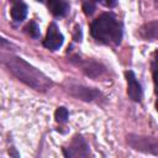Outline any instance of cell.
<instances>
[{"mask_svg": "<svg viewBox=\"0 0 158 158\" xmlns=\"http://www.w3.org/2000/svg\"><path fill=\"white\" fill-rule=\"evenodd\" d=\"M27 16V6L22 1H15V5L11 9V17L12 20L21 22L26 19Z\"/></svg>", "mask_w": 158, "mask_h": 158, "instance_id": "obj_10", "label": "cell"}, {"mask_svg": "<svg viewBox=\"0 0 158 158\" xmlns=\"http://www.w3.org/2000/svg\"><path fill=\"white\" fill-rule=\"evenodd\" d=\"M10 1H17V0H10Z\"/></svg>", "mask_w": 158, "mask_h": 158, "instance_id": "obj_19", "label": "cell"}, {"mask_svg": "<svg viewBox=\"0 0 158 158\" xmlns=\"http://www.w3.org/2000/svg\"><path fill=\"white\" fill-rule=\"evenodd\" d=\"M68 110L65 109V107H63V106H60V107H58L57 110H56V112H54V117H56V121L57 122H59V123H64V122H67V120H68Z\"/></svg>", "mask_w": 158, "mask_h": 158, "instance_id": "obj_12", "label": "cell"}, {"mask_svg": "<svg viewBox=\"0 0 158 158\" xmlns=\"http://www.w3.org/2000/svg\"><path fill=\"white\" fill-rule=\"evenodd\" d=\"M37 1H40V2H44L46 0H37Z\"/></svg>", "mask_w": 158, "mask_h": 158, "instance_id": "obj_18", "label": "cell"}, {"mask_svg": "<svg viewBox=\"0 0 158 158\" xmlns=\"http://www.w3.org/2000/svg\"><path fill=\"white\" fill-rule=\"evenodd\" d=\"M70 94L81 99V100H85V101H93L98 95H99V91L95 90V89H90V88H85V86H73L70 89Z\"/></svg>", "mask_w": 158, "mask_h": 158, "instance_id": "obj_7", "label": "cell"}, {"mask_svg": "<svg viewBox=\"0 0 158 158\" xmlns=\"http://www.w3.org/2000/svg\"><path fill=\"white\" fill-rule=\"evenodd\" d=\"M91 36L102 43L118 44L122 38V27L110 12H105L95 19L90 26Z\"/></svg>", "mask_w": 158, "mask_h": 158, "instance_id": "obj_2", "label": "cell"}, {"mask_svg": "<svg viewBox=\"0 0 158 158\" xmlns=\"http://www.w3.org/2000/svg\"><path fill=\"white\" fill-rule=\"evenodd\" d=\"M2 46H9V43H7L4 38H0V48H1Z\"/></svg>", "mask_w": 158, "mask_h": 158, "instance_id": "obj_16", "label": "cell"}, {"mask_svg": "<svg viewBox=\"0 0 158 158\" xmlns=\"http://www.w3.org/2000/svg\"><path fill=\"white\" fill-rule=\"evenodd\" d=\"M80 67L85 72V74L91 77V78H96L104 72V67L101 64L94 62V60H85L80 64Z\"/></svg>", "mask_w": 158, "mask_h": 158, "instance_id": "obj_9", "label": "cell"}, {"mask_svg": "<svg viewBox=\"0 0 158 158\" xmlns=\"http://www.w3.org/2000/svg\"><path fill=\"white\" fill-rule=\"evenodd\" d=\"M126 79H127V94L130 99L133 101H141L142 99V88L139 83L137 81L133 72L128 70L126 72Z\"/></svg>", "mask_w": 158, "mask_h": 158, "instance_id": "obj_5", "label": "cell"}, {"mask_svg": "<svg viewBox=\"0 0 158 158\" xmlns=\"http://www.w3.org/2000/svg\"><path fill=\"white\" fill-rule=\"evenodd\" d=\"M141 35H142L144 38L154 40V38L157 37V22L153 21V22H149V23L144 25V26L141 28Z\"/></svg>", "mask_w": 158, "mask_h": 158, "instance_id": "obj_11", "label": "cell"}, {"mask_svg": "<svg viewBox=\"0 0 158 158\" xmlns=\"http://www.w3.org/2000/svg\"><path fill=\"white\" fill-rule=\"evenodd\" d=\"M63 35L59 32L56 23H51L47 30V36L43 41V46L51 51H57L63 44Z\"/></svg>", "mask_w": 158, "mask_h": 158, "instance_id": "obj_4", "label": "cell"}, {"mask_svg": "<svg viewBox=\"0 0 158 158\" xmlns=\"http://www.w3.org/2000/svg\"><path fill=\"white\" fill-rule=\"evenodd\" d=\"M127 142L128 144L137 149V151H142V152H149L153 154L158 153V144H157V139L153 137H143V136H128L127 137Z\"/></svg>", "mask_w": 158, "mask_h": 158, "instance_id": "obj_3", "label": "cell"}, {"mask_svg": "<svg viewBox=\"0 0 158 158\" xmlns=\"http://www.w3.org/2000/svg\"><path fill=\"white\" fill-rule=\"evenodd\" d=\"M83 11L86 16H91L95 12V2L91 0H85L83 2Z\"/></svg>", "mask_w": 158, "mask_h": 158, "instance_id": "obj_13", "label": "cell"}, {"mask_svg": "<svg viewBox=\"0 0 158 158\" xmlns=\"http://www.w3.org/2000/svg\"><path fill=\"white\" fill-rule=\"evenodd\" d=\"M65 157H85L88 154V146L81 137H75L72 147L64 148Z\"/></svg>", "mask_w": 158, "mask_h": 158, "instance_id": "obj_6", "label": "cell"}, {"mask_svg": "<svg viewBox=\"0 0 158 158\" xmlns=\"http://www.w3.org/2000/svg\"><path fill=\"white\" fill-rule=\"evenodd\" d=\"M117 4V0H105V5L109 7H114Z\"/></svg>", "mask_w": 158, "mask_h": 158, "instance_id": "obj_15", "label": "cell"}, {"mask_svg": "<svg viewBox=\"0 0 158 158\" xmlns=\"http://www.w3.org/2000/svg\"><path fill=\"white\" fill-rule=\"evenodd\" d=\"M0 59L15 77H17L21 81H23L28 86L38 91H46L47 89L51 88L52 85L51 80L38 69L28 64L26 60L19 57H9V56L0 57Z\"/></svg>", "mask_w": 158, "mask_h": 158, "instance_id": "obj_1", "label": "cell"}, {"mask_svg": "<svg viewBox=\"0 0 158 158\" xmlns=\"http://www.w3.org/2000/svg\"><path fill=\"white\" fill-rule=\"evenodd\" d=\"M26 31H27V33H28L30 36H32V37H35V38H37V37L40 36V27H38L37 23L33 22V21H31V22L26 26Z\"/></svg>", "mask_w": 158, "mask_h": 158, "instance_id": "obj_14", "label": "cell"}, {"mask_svg": "<svg viewBox=\"0 0 158 158\" xmlns=\"http://www.w3.org/2000/svg\"><path fill=\"white\" fill-rule=\"evenodd\" d=\"M49 11L54 16H65L69 10V4L67 0H47Z\"/></svg>", "mask_w": 158, "mask_h": 158, "instance_id": "obj_8", "label": "cell"}, {"mask_svg": "<svg viewBox=\"0 0 158 158\" xmlns=\"http://www.w3.org/2000/svg\"><path fill=\"white\" fill-rule=\"evenodd\" d=\"M91 1H94V2H98V1H101V0H91Z\"/></svg>", "mask_w": 158, "mask_h": 158, "instance_id": "obj_17", "label": "cell"}]
</instances>
